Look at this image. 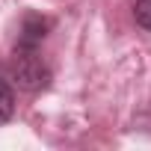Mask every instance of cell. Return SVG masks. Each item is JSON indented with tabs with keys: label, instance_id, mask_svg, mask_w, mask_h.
<instances>
[{
	"label": "cell",
	"instance_id": "obj_2",
	"mask_svg": "<svg viewBox=\"0 0 151 151\" xmlns=\"http://www.w3.org/2000/svg\"><path fill=\"white\" fill-rule=\"evenodd\" d=\"M47 30H50V21H47V18H42V15H36V12H27L24 21H21V33H18L15 50H36V47L45 42Z\"/></svg>",
	"mask_w": 151,
	"mask_h": 151
},
{
	"label": "cell",
	"instance_id": "obj_3",
	"mask_svg": "<svg viewBox=\"0 0 151 151\" xmlns=\"http://www.w3.org/2000/svg\"><path fill=\"white\" fill-rule=\"evenodd\" d=\"M15 113V92H12V83L0 74V122H9Z\"/></svg>",
	"mask_w": 151,
	"mask_h": 151
},
{
	"label": "cell",
	"instance_id": "obj_1",
	"mask_svg": "<svg viewBox=\"0 0 151 151\" xmlns=\"http://www.w3.org/2000/svg\"><path fill=\"white\" fill-rule=\"evenodd\" d=\"M12 77L18 89L24 92H42L50 83V68L36 50H18V59L12 65Z\"/></svg>",
	"mask_w": 151,
	"mask_h": 151
},
{
	"label": "cell",
	"instance_id": "obj_4",
	"mask_svg": "<svg viewBox=\"0 0 151 151\" xmlns=\"http://www.w3.org/2000/svg\"><path fill=\"white\" fill-rule=\"evenodd\" d=\"M133 18L142 30H151V0H136L133 3Z\"/></svg>",
	"mask_w": 151,
	"mask_h": 151
}]
</instances>
